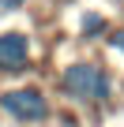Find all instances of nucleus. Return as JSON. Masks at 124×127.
<instances>
[{
  "mask_svg": "<svg viewBox=\"0 0 124 127\" xmlns=\"http://www.w3.org/2000/svg\"><path fill=\"white\" fill-rule=\"evenodd\" d=\"M64 94L75 97V101H109V75L94 64H72L64 67Z\"/></svg>",
  "mask_w": 124,
  "mask_h": 127,
  "instance_id": "f257e3e1",
  "label": "nucleus"
},
{
  "mask_svg": "<svg viewBox=\"0 0 124 127\" xmlns=\"http://www.w3.org/2000/svg\"><path fill=\"white\" fill-rule=\"evenodd\" d=\"M0 105H4V112L11 116V120H23V123H38V120H45L49 116V101H45V94L41 90H8L4 97H0Z\"/></svg>",
  "mask_w": 124,
  "mask_h": 127,
  "instance_id": "f03ea898",
  "label": "nucleus"
},
{
  "mask_svg": "<svg viewBox=\"0 0 124 127\" xmlns=\"http://www.w3.org/2000/svg\"><path fill=\"white\" fill-rule=\"evenodd\" d=\"M30 60V41L19 30L0 34V71H23Z\"/></svg>",
  "mask_w": 124,
  "mask_h": 127,
  "instance_id": "7ed1b4c3",
  "label": "nucleus"
},
{
  "mask_svg": "<svg viewBox=\"0 0 124 127\" xmlns=\"http://www.w3.org/2000/svg\"><path fill=\"white\" fill-rule=\"evenodd\" d=\"M105 30H109V23H105L98 11H87V15H83V37H90V41H94V37H102Z\"/></svg>",
  "mask_w": 124,
  "mask_h": 127,
  "instance_id": "20e7f679",
  "label": "nucleus"
},
{
  "mask_svg": "<svg viewBox=\"0 0 124 127\" xmlns=\"http://www.w3.org/2000/svg\"><path fill=\"white\" fill-rule=\"evenodd\" d=\"M109 45H113V49H120V52H124V30H113V34H109Z\"/></svg>",
  "mask_w": 124,
  "mask_h": 127,
  "instance_id": "39448f33",
  "label": "nucleus"
},
{
  "mask_svg": "<svg viewBox=\"0 0 124 127\" xmlns=\"http://www.w3.org/2000/svg\"><path fill=\"white\" fill-rule=\"evenodd\" d=\"M26 4V0H0V8H4V11H11V8H23Z\"/></svg>",
  "mask_w": 124,
  "mask_h": 127,
  "instance_id": "423d86ee",
  "label": "nucleus"
}]
</instances>
